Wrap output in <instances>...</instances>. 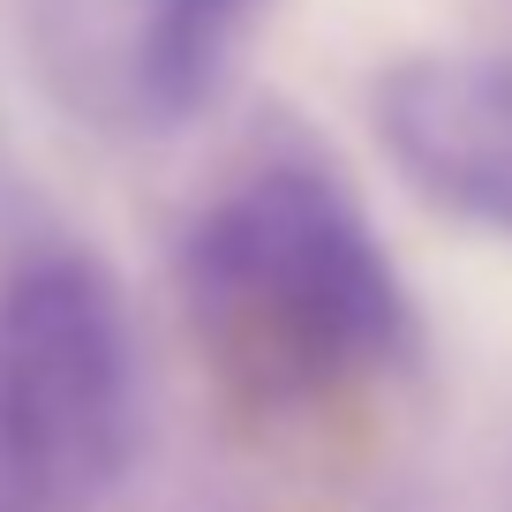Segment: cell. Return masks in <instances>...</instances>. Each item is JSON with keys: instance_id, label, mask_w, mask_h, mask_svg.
Returning <instances> with one entry per match:
<instances>
[{"instance_id": "obj_1", "label": "cell", "mask_w": 512, "mask_h": 512, "mask_svg": "<svg viewBox=\"0 0 512 512\" xmlns=\"http://www.w3.org/2000/svg\"><path fill=\"white\" fill-rule=\"evenodd\" d=\"M174 287L219 400L256 422H309L422 347L362 196L309 151H264L196 204Z\"/></svg>"}, {"instance_id": "obj_2", "label": "cell", "mask_w": 512, "mask_h": 512, "mask_svg": "<svg viewBox=\"0 0 512 512\" xmlns=\"http://www.w3.org/2000/svg\"><path fill=\"white\" fill-rule=\"evenodd\" d=\"M144 437L121 279L76 241L0 279V475L38 512H91Z\"/></svg>"}, {"instance_id": "obj_3", "label": "cell", "mask_w": 512, "mask_h": 512, "mask_svg": "<svg viewBox=\"0 0 512 512\" xmlns=\"http://www.w3.org/2000/svg\"><path fill=\"white\" fill-rule=\"evenodd\" d=\"M369 121L422 204L512 241V53L392 61L369 91Z\"/></svg>"}, {"instance_id": "obj_4", "label": "cell", "mask_w": 512, "mask_h": 512, "mask_svg": "<svg viewBox=\"0 0 512 512\" xmlns=\"http://www.w3.org/2000/svg\"><path fill=\"white\" fill-rule=\"evenodd\" d=\"M256 8L264 0H151V38H144V68H136V113L189 121L226 83Z\"/></svg>"}]
</instances>
